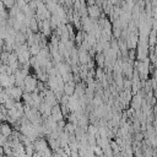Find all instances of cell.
Returning <instances> with one entry per match:
<instances>
[{
  "label": "cell",
  "instance_id": "6da1fadb",
  "mask_svg": "<svg viewBox=\"0 0 157 157\" xmlns=\"http://www.w3.org/2000/svg\"><path fill=\"white\" fill-rule=\"evenodd\" d=\"M37 83H38V78L36 77V75H27L23 80V92H28L32 93L37 90Z\"/></svg>",
  "mask_w": 157,
  "mask_h": 157
},
{
  "label": "cell",
  "instance_id": "7a4b0ae2",
  "mask_svg": "<svg viewBox=\"0 0 157 157\" xmlns=\"http://www.w3.org/2000/svg\"><path fill=\"white\" fill-rule=\"evenodd\" d=\"M102 15V9L98 6V5H90L87 6V16L93 20V21H97Z\"/></svg>",
  "mask_w": 157,
  "mask_h": 157
},
{
  "label": "cell",
  "instance_id": "3957f363",
  "mask_svg": "<svg viewBox=\"0 0 157 157\" xmlns=\"http://www.w3.org/2000/svg\"><path fill=\"white\" fill-rule=\"evenodd\" d=\"M50 117L55 120V121H59V120H63L64 119V115H63V112H61V107L59 103L54 104L52 107V113H50Z\"/></svg>",
  "mask_w": 157,
  "mask_h": 157
},
{
  "label": "cell",
  "instance_id": "277c9868",
  "mask_svg": "<svg viewBox=\"0 0 157 157\" xmlns=\"http://www.w3.org/2000/svg\"><path fill=\"white\" fill-rule=\"evenodd\" d=\"M142 101H144V98L140 96V94H134L132 97H131V101H130V108H132L134 110H137V109H140L141 108V104H142Z\"/></svg>",
  "mask_w": 157,
  "mask_h": 157
},
{
  "label": "cell",
  "instance_id": "5b68a950",
  "mask_svg": "<svg viewBox=\"0 0 157 157\" xmlns=\"http://www.w3.org/2000/svg\"><path fill=\"white\" fill-rule=\"evenodd\" d=\"M75 86H76V82H75L74 80H72V81H69V82H65V83H64V87H63L64 93L67 94V96L74 94V92H75Z\"/></svg>",
  "mask_w": 157,
  "mask_h": 157
},
{
  "label": "cell",
  "instance_id": "8992f818",
  "mask_svg": "<svg viewBox=\"0 0 157 157\" xmlns=\"http://www.w3.org/2000/svg\"><path fill=\"white\" fill-rule=\"evenodd\" d=\"M94 61H96L97 66H99V67H104V64H105L104 54H103V53H97V54L94 55Z\"/></svg>",
  "mask_w": 157,
  "mask_h": 157
},
{
  "label": "cell",
  "instance_id": "52a82bcc",
  "mask_svg": "<svg viewBox=\"0 0 157 157\" xmlns=\"http://www.w3.org/2000/svg\"><path fill=\"white\" fill-rule=\"evenodd\" d=\"M28 50H29L31 56H36V55L39 54V52H40V47H39L38 44H32V45L28 47Z\"/></svg>",
  "mask_w": 157,
  "mask_h": 157
},
{
  "label": "cell",
  "instance_id": "ba28073f",
  "mask_svg": "<svg viewBox=\"0 0 157 157\" xmlns=\"http://www.w3.org/2000/svg\"><path fill=\"white\" fill-rule=\"evenodd\" d=\"M152 112H153V114H155V115H157V103L152 107Z\"/></svg>",
  "mask_w": 157,
  "mask_h": 157
}]
</instances>
